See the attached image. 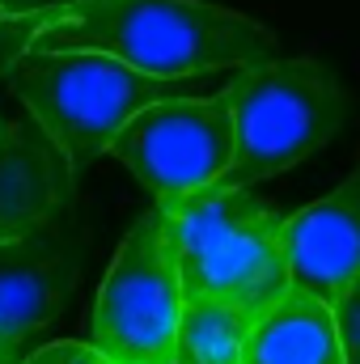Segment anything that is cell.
I'll return each instance as SVG.
<instances>
[{
	"mask_svg": "<svg viewBox=\"0 0 360 364\" xmlns=\"http://www.w3.org/2000/svg\"><path fill=\"white\" fill-rule=\"evenodd\" d=\"M30 51H93L157 81H199L275 60V34L208 0H77L43 21Z\"/></svg>",
	"mask_w": 360,
	"mask_h": 364,
	"instance_id": "obj_1",
	"label": "cell"
},
{
	"mask_svg": "<svg viewBox=\"0 0 360 364\" xmlns=\"http://www.w3.org/2000/svg\"><path fill=\"white\" fill-rule=\"evenodd\" d=\"M182 296H208L263 318L292 288L284 255V212L255 191L208 186L174 203H157Z\"/></svg>",
	"mask_w": 360,
	"mask_h": 364,
	"instance_id": "obj_2",
	"label": "cell"
},
{
	"mask_svg": "<svg viewBox=\"0 0 360 364\" xmlns=\"http://www.w3.org/2000/svg\"><path fill=\"white\" fill-rule=\"evenodd\" d=\"M4 81L26 114H34L64 149L73 170L93 166L140 110L174 97H199L191 93L195 81H157L93 51H26Z\"/></svg>",
	"mask_w": 360,
	"mask_h": 364,
	"instance_id": "obj_3",
	"label": "cell"
},
{
	"mask_svg": "<svg viewBox=\"0 0 360 364\" xmlns=\"http://www.w3.org/2000/svg\"><path fill=\"white\" fill-rule=\"evenodd\" d=\"M221 93L233 114V166L216 182L221 191H250L305 161L348 119V93L314 60H271L229 73Z\"/></svg>",
	"mask_w": 360,
	"mask_h": 364,
	"instance_id": "obj_4",
	"label": "cell"
},
{
	"mask_svg": "<svg viewBox=\"0 0 360 364\" xmlns=\"http://www.w3.org/2000/svg\"><path fill=\"white\" fill-rule=\"evenodd\" d=\"M182 322V279L162 225V212H144L97 288L90 318V348L110 364H174Z\"/></svg>",
	"mask_w": 360,
	"mask_h": 364,
	"instance_id": "obj_5",
	"label": "cell"
},
{
	"mask_svg": "<svg viewBox=\"0 0 360 364\" xmlns=\"http://www.w3.org/2000/svg\"><path fill=\"white\" fill-rule=\"evenodd\" d=\"M144 182L157 203L199 195L233 166V114L225 93L174 97L140 110L106 149Z\"/></svg>",
	"mask_w": 360,
	"mask_h": 364,
	"instance_id": "obj_6",
	"label": "cell"
},
{
	"mask_svg": "<svg viewBox=\"0 0 360 364\" xmlns=\"http://www.w3.org/2000/svg\"><path fill=\"white\" fill-rule=\"evenodd\" d=\"M81 272V242L60 220L0 246V352H21L30 335L60 318Z\"/></svg>",
	"mask_w": 360,
	"mask_h": 364,
	"instance_id": "obj_7",
	"label": "cell"
},
{
	"mask_svg": "<svg viewBox=\"0 0 360 364\" xmlns=\"http://www.w3.org/2000/svg\"><path fill=\"white\" fill-rule=\"evenodd\" d=\"M288 279L318 305H335L360 279V161L327 199L284 220Z\"/></svg>",
	"mask_w": 360,
	"mask_h": 364,
	"instance_id": "obj_8",
	"label": "cell"
},
{
	"mask_svg": "<svg viewBox=\"0 0 360 364\" xmlns=\"http://www.w3.org/2000/svg\"><path fill=\"white\" fill-rule=\"evenodd\" d=\"M77 170L34 114L0 123V246L17 242L73 208Z\"/></svg>",
	"mask_w": 360,
	"mask_h": 364,
	"instance_id": "obj_9",
	"label": "cell"
},
{
	"mask_svg": "<svg viewBox=\"0 0 360 364\" xmlns=\"http://www.w3.org/2000/svg\"><path fill=\"white\" fill-rule=\"evenodd\" d=\"M242 364H344L331 309L288 288L255 322Z\"/></svg>",
	"mask_w": 360,
	"mask_h": 364,
	"instance_id": "obj_10",
	"label": "cell"
},
{
	"mask_svg": "<svg viewBox=\"0 0 360 364\" xmlns=\"http://www.w3.org/2000/svg\"><path fill=\"white\" fill-rule=\"evenodd\" d=\"M259 318L208 301V296H182V322L174 339V364H242L246 339Z\"/></svg>",
	"mask_w": 360,
	"mask_h": 364,
	"instance_id": "obj_11",
	"label": "cell"
},
{
	"mask_svg": "<svg viewBox=\"0 0 360 364\" xmlns=\"http://www.w3.org/2000/svg\"><path fill=\"white\" fill-rule=\"evenodd\" d=\"M331 318H335V335H339L344 364H360V279L331 305Z\"/></svg>",
	"mask_w": 360,
	"mask_h": 364,
	"instance_id": "obj_12",
	"label": "cell"
},
{
	"mask_svg": "<svg viewBox=\"0 0 360 364\" xmlns=\"http://www.w3.org/2000/svg\"><path fill=\"white\" fill-rule=\"evenodd\" d=\"M51 13H43V17H21V21H0V81L13 73V64L30 51V43H34V34L43 30V21H47Z\"/></svg>",
	"mask_w": 360,
	"mask_h": 364,
	"instance_id": "obj_13",
	"label": "cell"
},
{
	"mask_svg": "<svg viewBox=\"0 0 360 364\" xmlns=\"http://www.w3.org/2000/svg\"><path fill=\"white\" fill-rule=\"evenodd\" d=\"M21 364H110L102 352H93L90 343H77V339H60V343H47L38 352H30Z\"/></svg>",
	"mask_w": 360,
	"mask_h": 364,
	"instance_id": "obj_14",
	"label": "cell"
},
{
	"mask_svg": "<svg viewBox=\"0 0 360 364\" xmlns=\"http://www.w3.org/2000/svg\"><path fill=\"white\" fill-rule=\"evenodd\" d=\"M77 0H0V17L4 21H21V17H43V13H60Z\"/></svg>",
	"mask_w": 360,
	"mask_h": 364,
	"instance_id": "obj_15",
	"label": "cell"
},
{
	"mask_svg": "<svg viewBox=\"0 0 360 364\" xmlns=\"http://www.w3.org/2000/svg\"><path fill=\"white\" fill-rule=\"evenodd\" d=\"M26 356H13V352H0V364H21Z\"/></svg>",
	"mask_w": 360,
	"mask_h": 364,
	"instance_id": "obj_16",
	"label": "cell"
},
{
	"mask_svg": "<svg viewBox=\"0 0 360 364\" xmlns=\"http://www.w3.org/2000/svg\"><path fill=\"white\" fill-rule=\"evenodd\" d=\"M0 21H4V17H0Z\"/></svg>",
	"mask_w": 360,
	"mask_h": 364,
	"instance_id": "obj_17",
	"label": "cell"
},
{
	"mask_svg": "<svg viewBox=\"0 0 360 364\" xmlns=\"http://www.w3.org/2000/svg\"><path fill=\"white\" fill-rule=\"evenodd\" d=\"M0 123H4V119H0Z\"/></svg>",
	"mask_w": 360,
	"mask_h": 364,
	"instance_id": "obj_18",
	"label": "cell"
}]
</instances>
